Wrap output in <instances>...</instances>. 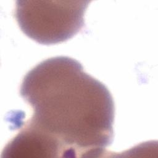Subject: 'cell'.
I'll return each instance as SVG.
<instances>
[{
	"mask_svg": "<svg viewBox=\"0 0 158 158\" xmlns=\"http://www.w3.org/2000/svg\"><path fill=\"white\" fill-rule=\"evenodd\" d=\"M20 94L33 110L21 129L41 157H101L112 143V96L77 60L42 61L24 77Z\"/></svg>",
	"mask_w": 158,
	"mask_h": 158,
	"instance_id": "6da1fadb",
	"label": "cell"
},
{
	"mask_svg": "<svg viewBox=\"0 0 158 158\" xmlns=\"http://www.w3.org/2000/svg\"><path fill=\"white\" fill-rule=\"evenodd\" d=\"M89 1H17L15 16L21 30L45 45L73 38L85 25Z\"/></svg>",
	"mask_w": 158,
	"mask_h": 158,
	"instance_id": "7a4b0ae2",
	"label": "cell"
}]
</instances>
